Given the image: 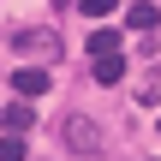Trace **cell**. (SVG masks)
Listing matches in <instances>:
<instances>
[{"mask_svg":"<svg viewBox=\"0 0 161 161\" xmlns=\"http://www.w3.org/2000/svg\"><path fill=\"white\" fill-rule=\"evenodd\" d=\"M60 143H66L72 155H102V149H108L102 125H96V119H84V114H66V119H60Z\"/></svg>","mask_w":161,"mask_h":161,"instance_id":"1","label":"cell"},{"mask_svg":"<svg viewBox=\"0 0 161 161\" xmlns=\"http://www.w3.org/2000/svg\"><path fill=\"white\" fill-rule=\"evenodd\" d=\"M30 149H24V131H6L0 137V161H24Z\"/></svg>","mask_w":161,"mask_h":161,"instance_id":"7","label":"cell"},{"mask_svg":"<svg viewBox=\"0 0 161 161\" xmlns=\"http://www.w3.org/2000/svg\"><path fill=\"white\" fill-rule=\"evenodd\" d=\"M125 24H131V30H155V6H131Z\"/></svg>","mask_w":161,"mask_h":161,"instance_id":"8","label":"cell"},{"mask_svg":"<svg viewBox=\"0 0 161 161\" xmlns=\"http://www.w3.org/2000/svg\"><path fill=\"white\" fill-rule=\"evenodd\" d=\"M125 78V54H108V60H96V84H119Z\"/></svg>","mask_w":161,"mask_h":161,"instance_id":"6","label":"cell"},{"mask_svg":"<svg viewBox=\"0 0 161 161\" xmlns=\"http://www.w3.org/2000/svg\"><path fill=\"white\" fill-rule=\"evenodd\" d=\"M114 6H119V0H78V12H84V18H108Z\"/></svg>","mask_w":161,"mask_h":161,"instance_id":"9","label":"cell"},{"mask_svg":"<svg viewBox=\"0 0 161 161\" xmlns=\"http://www.w3.org/2000/svg\"><path fill=\"white\" fill-rule=\"evenodd\" d=\"M12 90H18V96H48V72H42V66H18V72H12Z\"/></svg>","mask_w":161,"mask_h":161,"instance_id":"3","label":"cell"},{"mask_svg":"<svg viewBox=\"0 0 161 161\" xmlns=\"http://www.w3.org/2000/svg\"><path fill=\"white\" fill-rule=\"evenodd\" d=\"M108 54H119V30H96L90 36V60H108Z\"/></svg>","mask_w":161,"mask_h":161,"instance_id":"5","label":"cell"},{"mask_svg":"<svg viewBox=\"0 0 161 161\" xmlns=\"http://www.w3.org/2000/svg\"><path fill=\"white\" fill-rule=\"evenodd\" d=\"M12 48L18 54H60V36L54 30H12Z\"/></svg>","mask_w":161,"mask_h":161,"instance_id":"2","label":"cell"},{"mask_svg":"<svg viewBox=\"0 0 161 161\" xmlns=\"http://www.w3.org/2000/svg\"><path fill=\"white\" fill-rule=\"evenodd\" d=\"M30 119H36L30 102H6V108H0V125H6V131H30Z\"/></svg>","mask_w":161,"mask_h":161,"instance_id":"4","label":"cell"}]
</instances>
